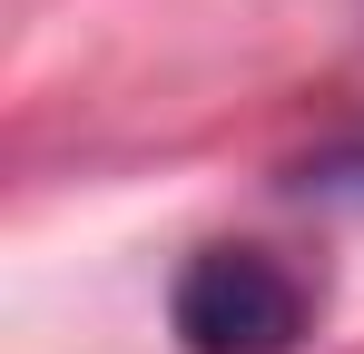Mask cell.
I'll return each mask as SVG.
<instances>
[{
	"label": "cell",
	"mask_w": 364,
	"mask_h": 354,
	"mask_svg": "<svg viewBox=\"0 0 364 354\" xmlns=\"http://www.w3.org/2000/svg\"><path fill=\"white\" fill-rule=\"evenodd\" d=\"M187 354H296L315 325V295L266 256V246H197L168 286Z\"/></svg>",
	"instance_id": "obj_1"
}]
</instances>
